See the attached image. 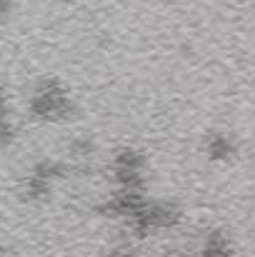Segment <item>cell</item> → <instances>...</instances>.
<instances>
[{
	"label": "cell",
	"mask_w": 255,
	"mask_h": 257,
	"mask_svg": "<svg viewBox=\"0 0 255 257\" xmlns=\"http://www.w3.org/2000/svg\"><path fill=\"white\" fill-rule=\"evenodd\" d=\"M98 257H138V252H135V247H133V245H128V242H120V245H113V247H108L105 252H100Z\"/></svg>",
	"instance_id": "cell-8"
},
{
	"label": "cell",
	"mask_w": 255,
	"mask_h": 257,
	"mask_svg": "<svg viewBox=\"0 0 255 257\" xmlns=\"http://www.w3.org/2000/svg\"><path fill=\"white\" fill-rule=\"evenodd\" d=\"M238 148H235V140L225 133H210L205 138V155L208 160L213 163H230L235 158Z\"/></svg>",
	"instance_id": "cell-5"
},
{
	"label": "cell",
	"mask_w": 255,
	"mask_h": 257,
	"mask_svg": "<svg viewBox=\"0 0 255 257\" xmlns=\"http://www.w3.org/2000/svg\"><path fill=\"white\" fill-rule=\"evenodd\" d=\"M195 257H233V242H230L228 232L210 230Z\"/></svg>",
	"instance_id": "cell-6"
},
{
	"label": "cell",
	"mask_w": 255,
	"mask_h": 257,
	"mask_svg": "<svg viewBox=\"0 0 255 257\" xmlns=\"http://www.w3.org/2000/svg\"><path fill=\"white\" fill-rule=\"evenodd\" d=\"M65 165L63 163H55V160H43V163H38L33 170L28 172V177H25V187H23V192H25V197L28 200H45L48 195H50V190H53V185L65 175Z\"/></svg>",
	"instance_id": "cell-4"
},
{
	"label": "cell",
	"mask_w": 255,
	"mask_h": 257,
	"mask_svg": "<svg viewBox=\"0 0 255 257\" xmlns=\"http://www.w3.org/2000/svg\"><path fill=\"white\" fill-rule=\"evenodd\" d=\"M13 143V125L8 117V100L5 92L0 90V145H10Z\"/></svg>",
	"instance_id": "cell-7"
},
{
	"label": "cell",
	"mask_w": 255,
	"mask_h": 257,
	"mask_svg": "<svg viewBox=\"0 0 255 257\" xmlns=\"http://www.w3.org/2000/svg\"><path fill=\"white\" fill-rule=\"evenodd\" d=\"M70 153H73V158H78V160H88V158L93 155V143H90L88 138H80V140H75V143L70 145Z\"/></svg>",
	"instance_id": "cell-9"
},
{
	"label": "cell",
	"mask_w": 255,
	"mask_h": 257,
	"mask_svg": "<svg viewBox=\"0 0 255 257\" xmlns=\"http://www.w3.org/2000/svg\"><path fill=\"white\" fill-rule=\"evenodd\" d=\"M8 13H10V0H0V23L8 18Z\"/></svg>",
	"instance_id": "cell-10"
},
{
	"label": "cell",
	"mask_w": 255,
	"mask_h": 257,
	"mask_svg": "<svg viewBox=\"0 0 255 257\" xmlns=\"http://www.w3.org/2000/svg\"><path fill=\"white\" fill-rule=\"evenodd\" d=\"M110 175L115 190L145 192L148 187V158L135 148H120L110 160Z\"/></svg>",
	"instance_id": "cell-3"
},
{
	"label": "cell",
	"mask_w": 255,
	"mask_h": 257,
	"mask_svg": "<svg viewBox=\"0 0 255 257\" xmlns=\"http://www.w3.org/2000/svg\"><path fill=\"white\" fill-rule=\"evenodd\" d=\"M30 112L45 122H63L75 115V105L58 80H43L30 97Z\"/></svg>",
	"instance_id": "cell-2"
},
{
	"label": "cell",
	"mask_w": 255,
	"mask_h": 257,
	"mask_svg": "<svg viewBox=\"0 0 255 257\" xmlns=\"http://www.w3.org/2000/svg\"><path fill=\"white\" fill-rule=\"evenodd\" d=\"M183 222V210L180 205L170 202V200H150L145 197V202L138 207V212L125 222L138 237L145 235H155L163 230H173Z\"/></svg>",
	"instance_id": "cell-1"
}]
</instances>
